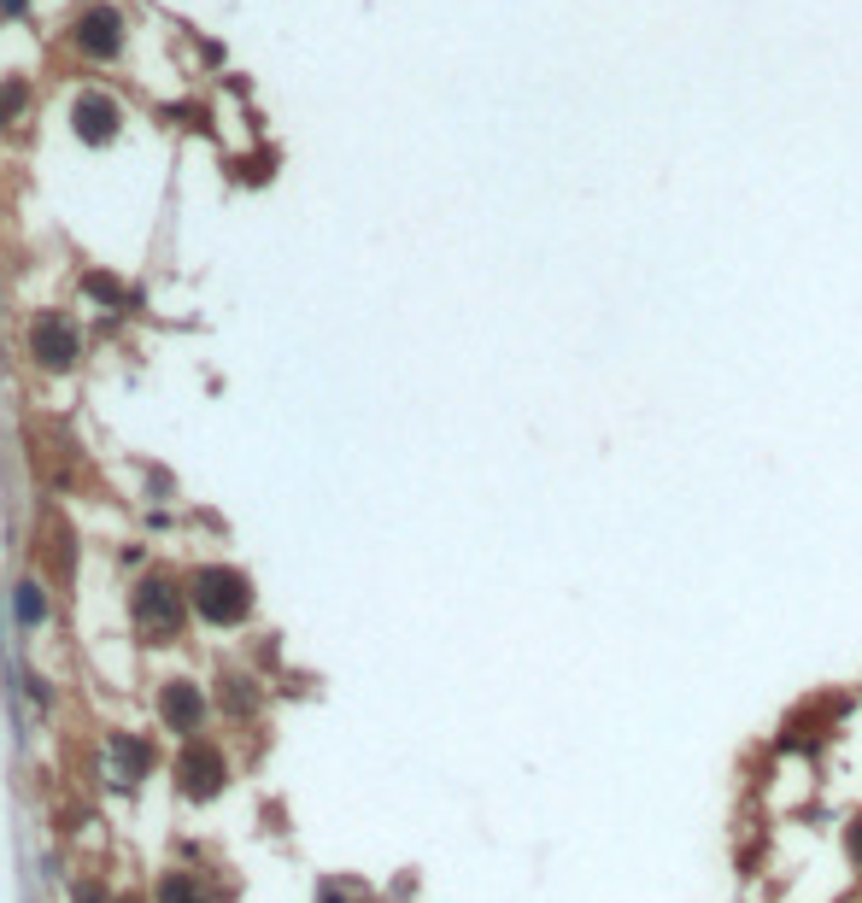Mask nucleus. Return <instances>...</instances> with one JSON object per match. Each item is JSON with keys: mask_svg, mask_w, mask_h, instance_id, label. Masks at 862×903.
Returning a JSON list of instances; mask_svg holds the SVG:
<instances>
[{"mask_svg": "<svg viewBox=\"0 0 862 903\" xmlns=\"http://www.w3.org/2000/svg\"><path fill=\"white\" fill-rule=\"evenodd\" d=\"M189 599H194V610L206 622H217V628H235V622H247L252 617V582L241 569H224V564H206L189 582Z\"/></svg>", "mask_w": 862, "mask_h": 903, "instance_id": "1", "label": "nucleus"}, {"mask_svg": "<svg viewBox=\"0 0 862 903\" xmlns=\"http://www.w3.org/2000/svg\"><path fill=\"white\" fill-rule=\"evenodd\" d=\"M135 628H141L147 640H177V628H182V592L154 575V582L135 592Z\"/></svg>", "mask_w": 862, "mask_h": 903, "instance_id": "2", "label": "nucleus"}, {"mask_svg": "<svg viewBox=\"0 0 862 903\" xmlns=\"http://www.w3.org/2000/svg\"><path fill=\"white\" fill-rule=\"evenodd\" d=\"M30 352H36L42 370H71L77 364V329L65 312H36L30 323Z\"/></svg>", "mask_w": 862, "mask_h": 903, "instance_id": "3", "label": "nucleus"}, {"mask_svg": "<svg viewBox=\"0 0 862 903\" xmlns=\"http://www.w3.org/2000/svg\"><path fill=\"white\" fill-rule=\"evenodd\" d=\"M71 42H77V54H82V59H112L117 47H124V12L106 7V0H94V7L77 19Z\"/></svg>", "mask_w": 862, "mask_h": 903, "instance_id": "4", "label": "nucleus"}, {"mask_svg": "<svg viewBox=\"0 0 862 903\" xmlns=\"http://www.w3.org/2000/svg\"><path fill=\"white\" fill-rule=\"evenodd\" d=\"M177 780H182V792H189V798H217L229 787V763H224L217 745L194 740L189 752H182V763H177Z\"/></svg>", "mask_w": 862, "mask_h": 903, "instance_id": "5", "label": "nucleus"}, {"mask_svg": "<svg viewBox=\"0 0 862 903\" xmlns=\"http://www.w3.org/2000/svg\"><path fill=\"white\" fill-rule=\"evenodd\" d=\"M71 124H77V135L89 147H106L112 135H117V124H124V112H117V100L112 94H77V106H71Z\"/></svg>", "mask_w": 862, "mask_h": 903, "instance_id": "6", "label": "nucleus"}, {"mask_svg": "<svg viewBox=\"0 0 862 903\" xmlns=\"http://www.w3.org/2000/svg\"><path fill=\"white\" fill-rule=\"evenodd\" d=\"M159 715H165V727H177V734H194V727L206 722V698H200L194 680H171V687L159 692Z\"/></svg>", "mask_w": 862, "mask_h": 903, "instance_id": "7", "label": "nucleus"}, {"mask_svg": "<svg viewBox=\"0 0 862 903\" xmlns=\"http://www.w3.org/2000/svg\"><path fill=\"white\" fill-rule=\"evenodd\" d=\"M112 769H117V787H135V780L154 769V745L129 740V734H112Z\"/></svg>", "mask_w": 862, "mask_h": 903, "instance_id": "8", "label": "nucleus"}, {"mask_svg": "<svg viewBox=\"0 0 862 903\" xmlns=\"http://www.w3.org/2000/svg\"><path fill=\"white\" fill-rule=\"evenodd\" d=\"M19 622H24V628L47 622V592H42L36 575H30V582H19Z\"/></svg>", "mask_w": 862, "mask_h": 903, "instance_id": "9", "label": "nucleus"}, {"mask_svg": "<svg viewBox=\"0 0 862 903\" xmlns=\"http://www.w3.org/2000/svg\"><path fill=\"white\" fill-rule=\"evenodd\" d=\"M159 903H212V898L200 892L194 874H165L159 880Z\"/></svg>", "mask_w": 862, "mask_h": 903, "instance_id": "10", "label": "nucleus"}, {"mask_svg": "<svg viewBox=\"0 0 862 903\" xmlns=\"http://www.w3.org/2000/svg\"><path fill=\"white\" fill-rule=\"evenodd\" d=\"M19 106H24V89H19V82H0V129L12 124V112H19Z\"/></svg>", "mask_w": 862, "mask_h": 903, "instance_id": "11", "label": "nucleus"}, {"mask_svg": "<svg viewBox=\"0 0 862 903\" xmlns=\"http://www.w3.org/2000/svg\"><path fill=\"white\" fill-rule=\"evenodd\" d=\"M844 857L862 868V815H851V822H844Z\"/></svg>", "mask_w": 862, "mask_h": 903, "instance_id": "12", "label": "nucleus"}, {"mask_svg": "<svg viewBox=\"0 0 862 903\" xmlns=\"http://www.w3.org/2000/svg\"><path fill=\"white\" fill-rule=\"evenodd\" d=\"M77 903H106V892L100 885H77Z\"/></svg>", "mask_w": 862, "mask_h": 903, "instance_id": "13", "label": "nucleus"}, {"mask_svg": "<svg viewBox=\"0 0 862 903\" xmlns=\"http://www.w3.org/2000/svg\"><path fill=\"white\" fill-rule=\"evenodd\" d=\"M317 903H347V898H341V885H324V892H317Z\"/></svg>", "mask_w": 862, "mask_h": 903, "instance_id": "14", "label": "nucleus"}, {"mask_svg": "<svg viewBox=\"0 0 862 903\" xmlns=\"http://www.w3.org/2000/svg\"><path fill=\"white\" fill-rule=\"evenodd\" d=\"M0 12H24V0H0Z\"/></svg>", "mask_w": 862, "mask_h": 903, "instance_id": "15", "label": "nucleus"}]
</instances>
